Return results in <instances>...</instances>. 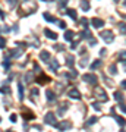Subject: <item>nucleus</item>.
I'll return each instance as SVG.
<instances>
[{"mask_svg":"<svg viewBox=\"0 0 126 132\" xmlns=\"http://www.w3.org/2000/svg\"><path fill=\"white\" fill-rule=\"evenodd\" d=\"M123 18H125V21H126V15H123Z\"/></svg>","mask_w":126,"mask_h":132,"instance_id":"obj_48","label":"nucleus"},{"mask_svg":"<svg viewBox=\"0 0 126 132\" xmlns=\"http://www.w3.org/2000/svg\"><path fill=\"white\" fill-rule=\"evenodd\" d=\"M95 95H97L101 101H107V100H108L107 94H106V91H104L103 88H95Z\"/></svg>","mask_w":126,"mask_h":132,"instance_id":"obj_4","label":"nucleus"},{"mask_svg":"<svg viewBox=\"0 0 126 132\" xmlns=\"http://www.w3.org/2000/svg\"><path fill=\"white\" fill-rule=\"evenodd\" d=\"M120 109L123 110V112H126V104H120Z\"/></svg>","mask_w":126,"mask_h":132,"instance_id":"obj_42","label":"nucleus"},{"mask_svg":"<svg viewBox=\"0 0 126 132\" xmlns=\"http://www.w3.org/2000/svg\"><path fill=\"white\" fill-rule=\"evenodd\" d=\"M6 47V40L3 37H0V48H5Z\"/></svg>","mask_w":126,"mask_h":132,"instance_id":"obj_33","label":"nucleus"},{"mask_svg":"<svg viewBox=\"0 0 126 132\" xmlns=\"http://www.w3.org/2000/svg\"><path fill=\"white\" fill-rule=\"evenodd\" d=\"M46 97H47V100H48V101H54V100H56V94H54L52 90L46 91Z\"/></svg>","mask_w":126,"mask_h":132,"instance_id":"obj_12","label":"nucleus"},{"mask_svg":"<svg viewBox=\"0 0 126 132\" xmlns=\"http://www.w3.org/2000/svg\"><path fill=\"white\" fill-rule=\"evenodd\" d=\"M56 128L59 129V131H66V129L70 128V123L66 122V120H63V122H60V123H56Z\"/></svg>","mask_w":126,"mask_h":132,"instance_id":"obj_6","label":"nucleus"},{"mask_svg":"<svg viewBox=\"0 0 126 132\" xmlns=\"http://www.w3.org/2000/svg\"><path fill=\"white\" fill-rule=\"evenodd\" d=\"M119 29H120V32H122V34H125V35H126V24H125V22L119 24Z\"/></svg>","mask_w":126,"mask_h":132,"instance_id":"obj_27","label":"nucleus"},{"mask_svg":"<svg viewBox=\"0 0 126 132\" xmlns=\"http://www.w3.org/2000/svg\"><path fill=\"white\" fill-rule=\"evenodd\" d=\"M43 18L46 19V21H48V22H56V18H54V16H52L50 13H47V12L43 15Z\"/></svg>","mask_w":126,"mask_h":132,"instance_id":"obj_19","label":"nucleus"},{"mask_svg":"<svg viewBox=\"0 0 126 132\" xmlns=\"http://www.w3.org/2000/svg\"><path fill=\"white\" fill-rule=\"evenodd\" d=\"M81 9L84 10V12H88L89 10V7H91V6H89V2L88 0H81Z\"/></svg>","mask_w":126,"mask_h":132,"instance_id":"obj_10","label":"nucleus"},{"mask_svg":"<svg viewBox=\"0 0 126 132\" xmlns=\"http://www.w3.org/2000/svg\"><path fill=\"white\" fill-rule=\"evenodd\" d=\"M100 35H101V38H103L106 43H113V40H114V35H113V32H112V31H108V29L103 31Z\"/></svg>","mask_w":126,"mask_h":132,"instance_id":"obj_1","label":"nucleus"},{"mask_svg":"<svg viewBox=\"0 0 126 132\" xmlns=\"http://www.w3.org/2000/svg\"><path fill=\"white\" fill-rule=\"evenodd\" d=\"M9 54H10V57H19L22 54V50H19V47H18L16 50H10Z\"/></svg>","mask_w":126,"mask_h":132,"instance_id":"obj_16","label":"nucleus"},{"mask_svg":"<svg viewBox=\"0 0 126 132\" xmlns=\"http://www.w3.org/2000/svg\"><path fill=\"white\" fill-rule=\"evenodd\" d=\"M73 35H75V32H73V31H70V29H68V31L65 32V40H66V41H72V40H73Z\"/></svg>","mask_w":126,"mask_h":132,"instance_id":"obj_13","label":"nucleus"},{"mask_svg":"<svg viewBox=\"0 0 126 132\" xmlns=\"http://www.w3.org/2000/svg\"><path fill=\"white\" fill-rule=\"evenodd\" d=\"M68 2H69V0H59V7H60V9H63V7L68 5Z\"/></svg>","mask_w":126,"mask_h":132,"instance_id":"obj_29","label":"nucleus"},{"mask_svg":"<svg viewBox=\"0 0 126 132\" xmlns=\"http://www.w3.org/2000/svg\"><path fill=\"white\" fill-rule=\"evenodd\" d=\"M73 63H75V57L73 56H66V65L69 66V68H72V66H73Z\"/></svg>","mask_w":126,"mask_h":132,"instance_id":"obj_17","label":"nucleus"},{"mask_svg":"<svg viewBox=\"0 0 126 132\" xmlns=\"http://www.w3.org/2000/svg\"><path fill=\"white\" fill-rule=\"evenodd\" d=\"M82 79H84L85 82H88V84H93V85L97 84V76L94 75V73H85V75L82 76Z\"/></svg>","mask_w":126,"mask_h":132,"instance_id":"obj_3","label":"nucleus"},{"mask_svg":"<svg viewBox=\"0 0 126 132\" xmlns=\"http://www.w3.org/2000/svg\"><path fill=\"white\" fill-rule=\"evenodd\" d=\"M40 57H41L43 62H50V53L48 52H41L40 53Z\"/></svg>","mask_w":126,"mask_h":132,"instance_id":"obj_15","label":"nucleus"},{"mask_svg":"<svg viewBox=\"0 0 126 132\" xmlns=\"http://www.w3.org/2000/svg\"><path fill=\"white\" fill-rule=\"evenodd\" d=\"M44 34H46V37H47V38H50V40H56V38H57V34H56V32H53V31H50L48 28L44 29Z\"/></svg>","mask_w":126,"mask_h":132,"instance_id":"obj_9","label":"nucleus"},{"mask_svg":"<svg viewBox=\"0 0 126 132\" xmlns=\"http://www.w3.org/2000/svg\"><path fill=\"white\" fill-rule=\"evenodd\" d=\"M44 122L47 123V125H52V126H56V116H54V113H47L46 116H44Z\"/></svg>","mask_w":126,"mask_h":132,"instance_id":"obj_2","label":"nucleus"},{"mask_svg":"<svg viewBox=\"0 0 126 132\" xmlns=\"http://www.w3.org/2000/svg\"><path fill=\"white\" fill-rule=\"evenodd\" d=\"M0 122H2V119H0Z\"/></svg>","mask_w":126,"mask_h":132,"instance_id":"obj_52","label":"nucleus"},{"mask_svg":"<svg viewBox=\"0 0 126 132\" xmlns=\"http://www.w3.org/2000/svg\"><path fill=\"white\" fill-rule=\"evenodd\" d=\"M44 2H52V0H44Z\"/></svg>","mask_w":126,"mask_h":132,"instance_id":"obj_49","label":"nucleus"},{"mask_svg":"<svg viewBox=\"0 0 126 132\" xmlns=\"http://www.w3.org/2000/svg\"><path fill=\"white\" fill-rule=\"evenodd\" d=\"M123 68H125V71H126V60H123Z\"/></svg>","mask_w":126,"mask_h":132,"instance_id":"obj_45","label":"nucleus"},{"mask_svg":"<svg viewBox=\"0 0 126 132\" xmlns=\"http://www.w3.org/2000/svg\"><path fill=\"white\" fill-rule=\"evenodd\" d=\"M18 94H19V100H23V85L22 84H18Z\"/></svg>","mask_w":126,"mask_h":132,"instance_id":"obj_21","label":"nucleus"},{"mask_svg":"<svg viewBox=\"0 0 126 132\" xmlns=\"http://www.w3.org/2000/svg\"><path fill=\"white\" fill-rule=\"evenodd\" d=\"M87 65V59H82V60H81V66H85Z\"/></svg>","mask_w":126,"mask_h":132,"instance_id":"obj_41","label":"nucleus"},{"mask_svg":"<svg viewBox=\"0 0 126 132\" xmlns=\"http://www.w3.org/2000/svg\"><path fill=\"white\" fill-rule=\"evenodd\" d=\"M113 2H114V3H117V2H119V0H113Z\"/></svg>","mask_w":126,"mask_h":132,"instance_id":"obj_46","label":"nucleus"},{"mask_svg":"<svg viewBox=\"0 0 126 132\" xmlns=\"http://www.w3.org/2000/svg\"><path fill=\"white\" fill-rule=\"evenodd\" d=\"M6 132H15V131H10V129H9V131H6Z\"/></svg>","mask_w":126,"mask_h":132,"instance_id":"obj_47","label":"nucleus"},{"mask_svg":"<svg viewBox=\"0 0 126 132\" xmlns=\"http://www.w3.org/2000/svg\"><path fill=\"white\" fill-rule=\"evenodd\" d=\"M66 13L69 15V16L73 19V21H76V18H78V16H76V12H75V9H66Z\"/></svg>","mask_w":126,"mask_h":132,"instance_id":"obj_18","label":"nucleus"},{"mask_svg":"<svg viewBox=\"0 0 126 132\" xmlns=\"http://www.w3.org/2000/svg\"><path fill=\"white\" fill-rule=\"evenodd\" d=\"M68 95H69L70 98H75V100H78V98H81V93L76 88H72V90L68 93Z\"/></svg>","mask_w":126,"mask_h":132,"instance_id":"obj_7","label":"nucleus"},{"mask_svg":"<svg viewBox=\"0 0 126 132\" xmlns=\"http://www.w3.org/2000/svg\"><path fill=\"white\" fill-rule=\"evenodd\" d=\"M95 122H97V118H95V116H93V118H89L88 120H87V125H94Z\"/></svg>","mask_w":126,"mask_h":132,"instance_id":"obj_28","label":"nucleus"},{"mask_svg":"<svg viewBox=\"0 0 126 132\" xmlns=\"http://www.w3.org/2000/svg\"><path fill=\"white\" fill-rule=\"evenodd\" d=\"M108 72H110L112 75H116V73H117V71H116V65H110V66H108Z\"/></svg>","mask_w":126,"mask_h":132,"instance_id":"obj_26","label":"nucleus"},{"mask_svg":"<svg viewBox=\"0 0 126 132\" xmlns=\"http://www.w3.org/2000/svg\"><path fill=\"white\" fill-rule=\"evenodd\" d=\"M0 18L5 19V13H3V10H2V9H0Z\"/></svg>","mask_w":126,"mask_h":132,"instance_id":"obj_43","label":"nucleus"},{"mask_svg":"<svg viewBox=\"0 0 126 132\" xmlns=\"http://www.w3.org/2000/svg\"><path fill=\"white\" fill-rule=\"evenodd\" d=\"M113 118L116 119V122L120 125V126H125L126 125V119H123L122 116H119V114H113Z\"/></svg>","mask_w":126,"mask_h":132,"instance_id":"obj_11","label":"nucleus"},{"mask_svg":"<svg viewBox=\"0 0 126 132\" xmlns=\"http://www.w3.org/2000/svg\"><path fill=\"white\" fill-rule=\"evenodd\" d=\"M76 46H78V43L75 41V43H72V46H70V48H72V50H75V48H76Z\"/></svg>","mask_w":126,"mask_h":132,"instance_id":"obj_39","label":"nucleus"},{"mask_svg":"<svg viewBox=\"0 0 126 132\" xmlns=\"http://www.w3.org/2000/svg\"><path fill=\"white\" fill-rule=\"evenodd\" d=\"M7 3H9V6L12 7V9H13L15 6L18 5V0H7Z\"/></svg>","mask_w":126,"mask_h":132,"instance_id":"obj_31","label":"nucleus"},{"mask_svg":"<svg viewBox=\"0 0 126 132\" xmlns=\"http://www.w3.org/2000/svg\"><path fill=\"white\" fill-rule=\"evenodd\" d=\"M23 118L27 119V120H29V119L32 120V119L35 118V116H34V113H32V112H28L27 109H23Z\"/></svg>","mask_w":126,"mask_h":132,"instance_id":"obj_14","label":"nucleus"},{"mask_svg":"<svg viewBox=\"0 0 126 132\" xmlns=\"http://www.w3.org/2000/svg\"><path fill=\"white\" fill-rule=\"evenodd\" d=\"M101 66V60H95V62H93L91 63V66H89V69H93V71H95L97 68H100Z\"/></svg>","mask_w":126,"mask_h":132,"instance_id":"obj_20","label":"nucleus"},{"mask_svg":"<svg viewBox=\"0 0 126 132\" xmlns=\"http://www.w3.org/2000/svg\"><path fill=\"white\" fill-rule=\"evenodd\" d=\"M125 6H126V0H125Z\"/></svg>","mask_w":126,"mask_h":132,"instance_id":"obj_51","label":"nucleus"},{"mask_svg":"<svg viewBox=\"0 0 126 132\" xmlns=\"http://www.w3.org/2000/svg\"><path fill=\"white\" fill-rule=\"evenodd\" d=\"M93 107L95 109L97 112H100V110H101V104L98 103V101H95V103H93Z\"/></svg>","mask_w":126,"mask_h":132,"instance_id":"obj_30","label":"nucleus"},{"mask_svg":"<svg viewBox=\"0 0 126 132\" xmlns=\"http://www.w3.org/2000/svg\"><path fill=\"white\" fill-rule=\"evenodd\" d=\"M81 38H91V31L89 29H85L81 32Z\"/></svg>","mask_w":126,"mask_h":132,"instance_id":"obj_22","label":"nucleus"},{"mask_svg":"<svg viewBox=\"0 0 126 132\" xmlns=\"http://www.w3.org/2000/svg\"><path fill=\"white\" fill-rule=\"evenodd\" d=\"M0 93H2V94H9L10 90L9 88H6V87H2V88H0Z\"/></svg>","mask_w":126,"mask_h":132,"instance_id":"obj_32","label":"nucleus"},{"mask_svg":"<svg viewBox=\"0 0 126 132\" xmlns=\"http://www.w3.org/2000/svg\"><path fill=\"white\" fill-rule=\"evenodd\" d=\"M114 100H117V101H122L123 100V94H122L120 91H116L114 93Z\"/></svg>","mask_w":126,"mask_h":132,"instance_id":"obj_24","label":"nucleus"},{"mask_svg":"<svg viewBox=\"0 0 126 132\" xmlns=\"http://www.w3.org/2000/svg\"><path fill=\"white\" fill-rule=\"evenodd\" d=\"M82 27H84L85 29H88V19L87 18H81V22H79Z\"/></svg>","mask_w":126,"mask_h":132,"instance_id":"obj_25","label":"nucleus"},{"mask_svg":"<svg viewBox=\"0 0 126 132\" xmlns=\"http://www.w3.org/2000/svg\"><path fill=\"white\" fill-rule=\"evenodd\" d=\"M31 93H32L34 97H37V95H38V90H37V88H32V91H31Z\"/></svg>","mask_w":126,"mask_h":132,"instance_id":"obj_37","label":"nucleus"},{"mask_svg":"<svg viewBox=\"0 0 126 132\" xmlns=\"http://www.w3.org/2000/svg\"><path fill=\"white\" fill-rule=\"evenodd\" d=\"M3 66H5V68H10V62L9 60H5V62H3Z\"/></svg>","mask_w":126,"mask_h":132,"instance_id":"obj_38","label":"nucleus"},{"mask_svg":"<svg viewBox=\"0 0 126 132\" xmlns=\"http://www.w3.org/2000/svg\"><path fill=\"white\" fill-rule=\"evenodd\" d=\"M91 24H93V27H95V28H103L104 27V21L100 18H93L91 19Z\"/></svg>","mask_w":126,"mask_h":132,"instance_id":"obj_5","label":"nucleus"},{"mask_svg":"<svg viewBox=\"0 0 126 132\" xmlns=\"http://www.w3.org/2000/svg\"><path fill=\"white\" fill-rule=\"evenodd\" d=\"M50 66H52V71H57V69H59V62H57V60H52V62H50Z\"/></svg>","mask_w":126,"mask_h":132,"instance_id":"obj_23","label":"nucleus"},{"mask_svg":"<svg viewBox=\"0 0 126 132\" xmlns=\"http://www.w3.org/2000/svg\"><path fill=\"white\" fill-rule=\"evenodd\" d=\"M37 82L40 85H44V84H47V82H50V78H48V76H46V75H40L37 78Z\"/></svg>","mask_w":126,"mask_h":132,"instance_id":"obj_8","label":"nucleus"},{"mask_svg":"<svg viewBox=\"0 0 126 132\" xmlns=\"http://www.w3.org/2000/svg\"><path fill=\"white\" fill-rule=\"evenodd\" d=\"M119 59H122V60L126 59V50H122V52L119 53Z\"/></svg>","mask_w":126,"mask_h":132,"instance_id":"obj_34","label":"nucleus"},{"mask_svg":"<svg viewBox=\"0 0 126 132\" xmlns=\"http://www.w3.org/2000/svg\"><path fill=\"white\" fill-rule=\"evenodd\" d=\"M122 87H123V88H126V79H123V81H122Z\"/></svg>","mask_w":126,"mask_h":132,"instance_id":"obj_44","label":"nucleus"},{"mask_svg":"<svg viewBox=\"0 0 126 132\" xmlns=\"http://www.w3.org/2000/svg\"><path fill=\"white\" fill-rule=\"evenodd\" d=\"M57 24H59V27H60L62 29H65V28H66V24L63 22V21H57Z\"/></svg>","mask_w":126,"mask_h":132,"instance_id":"obj_35","label":"nucleus"},{"mask_svg":"<svg viewBox=\"0 0 126 132\" xmlns=\"http://www.w3.org/2000/svg\"><path fill=\"white\" fill-rule=\"evenodd\" d=\"M120 132H125V131H123V129H122V131H120Z\"/></svg>","mask_w":126,"mask_h":132,"instance_id":"obj_50","label":"nucleus"},{"mask_svg":"<svg viewBox=\"0 0 126 132\" xmlns=\"http://www.w3.org/2000/svg\"><path fill=\"white\" fill-rule=\"evenodd\" d=\"M56 50H59V52H60V50H63V47H62V44H56Z\"/></svg>","mask_w":126,"mask_h":132,"instance_id":"obj_40","label":"nucleus"},{"mask_svg":"<svg viewBox=\"0 0 126 132\" xmlns=\"http://www.w3.org/2000/svg\"><path fill=\"white\" fill-rule=\"evenodd\" d=\"M18 118H16V114H10V122H16Z\"/></svg>","mask_w":126,"mask_h":132,"instance_id":"obj_36","label":"nucleus"}]
</instances>
